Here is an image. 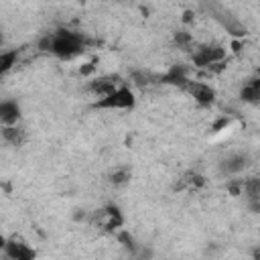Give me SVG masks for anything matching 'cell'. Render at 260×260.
<instances>
[{
    "instance_id": "cell-15",
    "label": "cell",
    "mask_w": 260,
    "mask_h": 260,
    "mask_svg": "<svg viewBox=\"0 0 260 260\" xmlns=\"http://www.w3.org/2000/svg\"><path fill=\"white\" fill-rule=\"evenodd\" d=\"M130 177H132L130 169L120 167V169H114V171H112V175H110V183H112L114 187H122V185H126V183L130 181Z\"/></svg>"
},
{
    "instance_id": "cell-13",
    "label": "cell",
    "mask_w": 260,
    "mask_h": 260,
    "mask_svg": "<svg viewBox=\"0 0 260 260\" xmlns=\"http://www.w3.org/2000/svg\"><path fill=\"white\" fill-rule=\"evenodd\" d=\"M244 197L248 199H260V177H248L244 179Z\"/></svg>"
},
{
    "instance_id": "cell-19",
    "label": "cell",
    "mask_w": 260,
    "mask_h": 260,
    "mask_svg": "<svg viewBox=\"0 0 260 260\" xmlns=\"http://www.w3.org/2000/svg\"><path fill=\"white\" fill-rule=\"evenodd\" d=\"M252 256H254V258H260V250H254V252H252Z\"/></svg>"
},
{
    "instance_id": "cell-12",
    "label": "cell",
    "mask_w": 260,
    "mask_h": 260,
    "mask_svg": "<svg viewBox=\"0 0 260 260\" xmlns=\"http://www.w3.org/2000/svg\"><path fill=\"white\" fill-rule=\"evenodd\" d=\"M173 41H175V45L179 47V49H183V51H193V45H195V39H193V35L189 32V30H177L175 35H173Z\"/></svg>"
},
{
    "instance_id": "cell-7",
    "label": "cell",
    "mask_w": 260,
    "mask_h": 260,
    "mask_svg": "<svg viewBox=\"0 0 260 260\" xmlns=\"http://www.w3.org/2000/svg\"><path fill=\"white\" fill-rule=\"evenodd\" d=\"M160 81L167 83V85H175V87L185 89L187 83L191 81V77L187 75V69H185V67H181V65H173V67L160 77Z\"/></svg>"
},
{
    "instance_id": "cell-8",
    "label": "cell",
    "mask_w": 260,
    "mask_h": 260,
    "mask_svg": "<svg viewBox=\"0 0 260 260\" xmlns=\"http://www.w3.org/2000/svg\"><path fill=\"white\" fill-rule=\"evenodd\" d=\"M0 134H2V140L6 144H10V146H22V142L26 138L24 130L18 124H2Z\"/></svg>"
},
{
    "instance_id": "cell-1",
    "label": "cell",
    "mask_w": 260,
    "mask_h": 260,
    "mask_svg": "<svg viewBox=\"0 0 260 260\" xmlns=\"http://www.w3.org/2000/svg\"><path fill=\"white\" fill-rule=\"evenodd\" d=\"M85 51V39L79 32L61 28L51 32V55L59 59H73Z\"/></svg>"
},
{
    "instance_id": "cell-16",
    "label": "cell",
    "mask_w": 260,
    "mask_h": 260,
    "mask_svg": "<svg viewBox=\"0 0 260 260\" xmlns=\"http://www.w3.org/2000/svg\"><path fill=\"white\" fill-rule=\"evenodd\" d=\"M77 71H79V75H81V77H95L98 65H95V61H87V63H81Z\"/></svg>"
},
{
    "instance_id": "cell-6",
    "label": "cell",
    "mask_w": 260,
    "mask_h": 260,
    "mask_svg": "<svg viewBox=\"0 0 260 260\" xmlns=\"http://www.w3.org/2000/svg\"><path fill=\"white\" fill-rule=\"evenodd\" d=\"M118 77H112V75H100V77H91L87 89L95 95V98H104L108 93H112L120 83L116 81Z\"/></svg>"
},
{
    "instance_id": "cell-10",
    "label": "cell",
    "mask_w": 260,
    "mask_h": 260,
    "mask_svg": "<svg viewBox=\"0 0 260 260\" xmlns=\"http://www.w3.org/2000/svg\"><path fill=\"white\" fill-rule=\"evenodd\" d=\"M240 98H242V102L252 104V106L260 104V77H254V79L246 81L244 87L240 89Z\"/></svg>"
},
{
    "instance_id": "cell-11",
    "label": "cell",
    "mask_w": 260,
    "mask_h": 260,
    "mask_svg": "<svg viewBox=\"0 0 260 260\" xmlns=\"http://www.w3.org/2000/svg\"><path fill=\"white\" fill-rule=\"evenodd\" d=\"M248 165H250V162H248V156H246V154H230V156L223 160L221 171L228 173V175H238V173H242Z\"/></svg>"
},
{
    "instance_id": "cell-3",
    "label": "cell",
    "mask_w": 260,
    "mask_h": 260,
    "mask_svg": "<svg viewBox=\"0 0 260 260\" xmlns=\"http://www.w3.org/2000/svg\"><path fill=\"white\" fill-rule=\"evenodd\" d=\"M228 51L217 45V43H207V45H195V49L191 51V61L195 67L199 69H209L215 63H223L225 61Z\"/></svg>"
},
{
    "instance_id": "cell-9",
    "label": "cell",
    "mask_w": 260,
    "mask_h": 260,
    "mask_svg": "<svg viewBox=\"0 0 260 260\" xmlns=\"http://www.w3.org/2000/svg\"><path fill=\"white\" fill-rule=\"evenodd\" d=\"M20 120V106L16 100H4L0 104V122L2 124H16Z\"/></svg>"
},
{
    "instance_id": "cell-17",
    "label": "cell",
    "mask_w": 260,
    "mask_h": 260,
    "mask_svg": "<svg viewBox=\"0 0 260 260\" xmlns=\"http://www.w3.org/2000/svg\"><path fill=\"white\" fill-rule=\"evenodd\" d=\"M181 22H183V24H193V22H195V10H183Z\"/></svg>"
},
{
    "instance_id": "cell-5",
    "label": "cell",
    "mask_w": 260,
    "mask_h": 260,
    "mask_svg": "<svg viewBox=\"0 0 260 260\" xmlns=\"http://www.w3.org/2000/svg\"><path fill=\"white\" fill-rule=\"evenodd\" d=\"M183 91H187V93L195 100V104H199V106H203V108H207V106H211V104L215 102V89H213L211 85L203 83V81H193V79H191Z\"/></svg>"
},
{
    "instance_id": "cell-2",
    "label": "cell",
    "mask_w": 260,
    "mask_h": 260,
    "mask_svg": "<svg viewBox=\"0 0 260 260\" xmlns=\"http://www.w3.org/2000/svg\"><path fill=\"white\" fill-rule=\"evenodd\" d=\"M136 106V95L132 91V87L120 83L112 93L100 98L95 102V108L100 110H134Z\"/></svg>"
},
{
    "instance_id": "cell-14",
    "label": "cell",
    "mask_w": 260,
    "mask_h": 260,
    "mask_svg": "<svg viewBox=\"0 0 260 260\" xmlns=\"http://www.w3.org/2000/svg\"><path fill=\"white\" fill-rule=\"evenodd\" d=\"M16 59H18V51L16 49H10V51H4L0 53V73H8L14 65H16Z\"/></svg>"
},
{
    "instance_id": "cell-18",
    "label": "cell",
    "mask_w": 260,
    "mask_h": 260,
    "mask_svg": "<svg viewBox=\"0 0 260 260\" xmlns=\"http://www.w3.org/2000/svg\"><path fill=\"white\" fill-rule=\"evenodd\" d=\"M228 126H230V118H219V120L211 126V130H213V132H219V130H223V128H228Z\"/></svg>"
},
{
    "instance_id": "cell-4",
    "label": "cell",
    "mask_w": 260,
    "mask_h": 260,
    "mask_svg": "<svg viewBox=\"0 0 260 260\" xmlns=\"http://www.w3.org/2000/svg\"><path fill=\"white\" fill-rule=\"evenodd\" d=\"M2 254L8 260H32L37 256V252L28 244H24L22 240H16V238H10L2 244Z\"/></svg>"
}]
</instances>
